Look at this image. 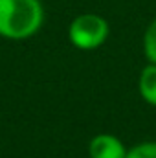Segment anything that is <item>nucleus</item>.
I'll list each match as a JSON object with an SVG mask.
<instances>
[{
    "label": "nucleus",
    "instance_id": "obj_3",
    "mask_svg": "<svg viewBox=\"0 0 156 158\" xmlns=\"http://www.w3.org/2000/svg\"><path fill=\"white\" fill-rule=\"evenodd\" d=\"M90 158H125L127 149L114 134H97L88 145Z\"/></svg>",
    "mask_w": 156,
    "mask_h": 158
},
{
    "label": "nucleus",
    "instance_id": "obj_1",
    "mask_svg": "<svg viewBox=\"0 0 156 158\" xmlns=\"http://www.w3.org/2000/svg\"><path fill=\"white\" fill-rule=\"evenodd\" d=\"M40 0H0V35L22 40L35 35L42 26Z\"/></svg>",
    "mask_w": 156,
    "mask_h": 158
},
{
    "label": "nucleus",
    "instance_id": "obj_5",
    "mask_svg": "<svg viewBox=\"0 0 156 158\" xmlns=\"http://www.w3.org/2000/svg\"><path fill=\"white\" fill-rule=\"evenodd\" d=\"M143 52L149 63L156 64V19L149 24L145 35H143Z\"/></svg>",
    "mask_w": 156,
    "mask_h": 158
},
{
    "label": "nucleus",
    "instance_id": "obj_2",
    "mask_svg": "<svg viewBox=\"0 0 156 158\" xmlns=\"http://www.w3.org/2000/svg\"><path fill=\"white\" fill-rule=\"evenodd\" d=\"M109 37V22L96 13L76 17L68 28V39L79 50H96Z\"/></svg>",
    "mask_w": 156,
    "mask_h": 158
},
{
    "label": "nucleus",
    "instance_id": "obj_4",
    "mask_svg": "<svg viewBox=\"0 0 156 158\" xmlns=\"http://www.w3.org/2000/svg\"><path fill=\"white\" fill-rule=\"evenodd\" d=\"M138 88H140V96L143 98V101L156 107V64L151 63L142 70Z\"/></svg>",
    "mask_w": 156,
    "mask_h": 158
},
{
    "label": "nucleus",
    "instance_id": "obj_6",
    "mask_svg": "<svg viewBox=\"0 0 156 158\" xmlns=\"http://www.w3.org/2000/svg\"><path fill=\"white\" fill-rule=\"evenodd\" d=\"M125 158H156V142H142L127 151Z\"/></svg>",
    "mask_w": 156,
    "mask_h": 158
}]
</instances>
